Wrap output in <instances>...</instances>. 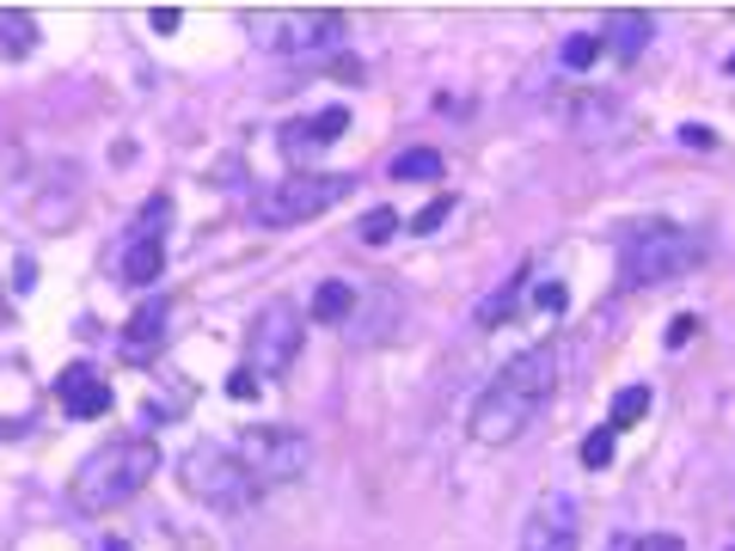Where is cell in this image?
<instances>
[{
	"instance_id": "obj_1",
	"label": "cell",
	"mask_w": 735,
	"mask_h": 551,
	"mask_svg": "<svg viewBox=\"0 0 735 551\" xmlns=\"http://www.w3.org/2000/svg\"><path fill=\"white\" fill-rule=\"evenodd\" d=\"M551 386H558V350H551V343H534V350H521L515 362H503V374L473 405V441L509 447L515 435H527V423L539 417Z\"/></svg>"
},
{
	"instance_id": "obj_2",
	"label": "cell",
	"mask_w": 735,
	"mask_h": 551,
	"mask_svg": "<svg viewBox=\"0 0 735 551\" xmlns=\"http://www.w3.org/2000/svg\"><path fill=\"white\" fill-rule=\"evenodd\" d=\"M159 472V447L154 435H117L99 454L80 459L74 472V509L80 514H111L123 502H135L147 490V478Z\"/></svg>"
},
{
	"instance_id": "obj_3",
	"label": "cell",
	"mask_w": 735,
	"mask_h": 551,
	"mask_svg": "<svg viewBox=\"0 0 735 551\" xmlns=\"http://www.w3.org/2000/svg\"><path fill=\"white\" fill-rule=\"evenodd\" d=\"M705 233L681 221H643L638 233L619 239V282L625 289H669L681 276H693L705 263Z\"/></svg>"
},
{
	"instance_id": "obj_4",
	"label": "cell",
	"mask_w": 735,
	"mask_h": 551,
	"mask_svg": "<svg viewBox=\"0 0 735 551\" xmlns=\"http://www.w3.org/2000/svg\"><path fill=\"white\" fill-rule=\"evenodd\" d=\"M178 472H184V490L197 502H209L215 514H246V509H258V497H263L258 472L221 441H197L178 459Z\"/></svg>"
},
{
	"instance_id": "obj_5",
	"label": "cell",
	"mask_w": 735,
	"mask_h": 551,
	"mask_svg": "<svg viewBox=\"0 0 735 551\" xmlns=\"http://www.w3.org/2000/svg\"><path fill=\"white\" fill-rule=\"evenodd\" d=\"M350 190H355L350 171H294V178H282L276 190L258 197V227H301L313 215L338 209Z\"/></svg>"
},
{
	"instance_id": "obj_6",
	"label": "cell",
	"mask_w": 735,
	"mask_h": 551,
	"mask_svg": "<svg viewBox=\"0 0 735 551\" xmlns=\"http://www.w3.org/2000/svg\"><path fill=\"white\" fill-rule=\"evenodd\" d=\"M301 343H307V313L276 294V301H263L258 319L246 325V367L251 374H289Z\"/></svg>"
},
{
	"instance_id": "obj_7",
	"label": "cell",
	"mask_w": 735,
	"mask_h": 551,
	"mask_svg": "<svg viewBox=\"0 0 735 551\" xmlns=\"http://www.w3.org/2000/svg\"><path fill=\"white\" fill-rule=\"evenodd\" d=\"M251 31H258V43L263 50H276V55H319V50H338L343 43V31H350V19L343 13H331V7H301V13H251Z\"/></svg>"
},
{
	"instance_id": "obj_8",
	"label": "cell",
	"mask_w": 735,
	"mask_h": 551,
	"mask_svg": "<svg viewBox=\"0 0 735 551\" xmlns=\"http://www.w3.org/2000/svg\"><path fill=\"white\" fill-rule=\"evenodd\" d=\"M239 459H246L251 472H258V485H289V478H301L307 466H313V441H307L301 429H246L234 447Z\"/></svg>"
},
{
	"instance_id": "obj_9",
	"label": "cell",
	"mask_w": 735,
	"mask_h": 551,
	"mask_svg": "<svg viewBox=\"0 0 735 551\" xmlns=\"http://www.w3.org/2000/svg\"><path fill=\"white\" fill-rule=\"evenodd\" d=\"M577 545H582V502L570 490H546L527 509L521 551H577Z\"/></svg>"
},
{
	"instance_id": "obj_10",
	"label": "cell",
	"mask_w": 735,
	"mask_h": 551,
	"mask_svg": "<svg viewBox=\"0 0 735 551\" xmlns=\"http://www.w3.org/2000/svg\"><path fill=\"white\" fill-rule=\"evenodd\" d=\"M55 398H62V410L74 423H99L111 410V386H105V374L99 367H86V362H68L62 374H55Z\"/></svg>"
},
{
	"instance_id": "obj_11",
	"label": "cell",
	"mask_w": 735,
	"mask_h": 551,
	"mask_svg": "<svg viewBox=\"0 0 735 551\" xmlns=\"http://www.w3.org/2000/svg\"><path fill=\"white\" fill-rule=\"evenodd\" d=\"M166 319H172V301H166V294H154L147 306H135L130 331H123V355H130V362H147V355L166 343Z\"/></svg>"
},
{
	"instance_id": "obj_12",
	"label": "cell",
	"mask_w": 735,
	"mask_h": 551,
	"mask_svg": "<svg viewBox=\"0 0 735 551\" xmlns=\"http://www.w3.org/2000/svg\"><path fill=\"white\" fill-rule=\"evenodd\" d=\"M343 129H350V111H319L313 123H289L282 147H289V154H301V147H325V142H338Z\"/></svg>"
},
{
	"instance_id": "obj_13",
	"label": "cell",
	"mask_w": 735,
	"mask_h": 551,
	"mask_svg": "<svg viewBox=\"0 0 735 551\" xmlns=\"http://www.w3.org/2000/svg\"><path fill=\"white\" fill-rule=\"evenodd\" d=\"M159 270H166V246H159V239H130V258H123V282L147 289V282H154Z\"/></svg>"
},
{
	"instance_id": "obj_14",
	"label": "cell",
	"mask_w": 735,
	"mask_h": 551,
	"mask_svg": "<svg viewBox=\"0 0 735 551\" xmlns=\"http://www.w3.org/2000/svg\"><path fill=\"white\" fill-rule=\"evenodd\" d=\"M650 31H656V25H650V13H613V38H607V43H613L619 62H638V50L650 43Z\"/></svg>"
},
{
	"instance_id": "obj_15",
	"label": "cell",
	"mask_w": 735,
	"mask_h": 551,
	"mask_svg": "<svg viewBox=\"0 0 735 551\" xmlns=\"http://www.w3.org/2000/svg\"><path fill=\"white\" fill-rule=\"evenodd\" d=\"M393 178L398 184H435V178H447V159L435 154V147H411V154L393 159Z\"/></svg>"
},
{
	"instance_id": "obj_16",
	"label": "cell",
	"mask_w": 735,
	"mask_h": 551,
	"mask_svg": "<svg viewBox=\"0 0 735 551\" xmlns=\"http://www.w3.org/2000/svg\"><path fill=\"white\" fill-rule=\"evenodd\" d=\"M350 313H355V289H350V282H319V289H313V319H319V325H343Z\"/></svg>"
},
{
	"instance_id": "obj_17",
	"label": "cell",
	"mask_w": 735,
	"mask_h": 551,
	"mask_svg": "<svg viewBox=\"0 0 735 551\" xmlns=\"http://www.w3.org/2000/svg\"><path fill=\"white\" fill-rule=\"evenodd\" d=\"M643 410H650V386H619V393H613V410H607V429H613V435L638 429Z\"/></svg>"
},
{
	"instance_id": "obj_18",
	"label": "cell",
	"mask_w": 735,
	"mask_h": 551,
	"mask_svg": "<svg viewBox=\"0 0 735 551\" xmlns=\"http://www.w3.org/2000/svg\"><path fill=\"white\" fill-rule=\"evenodd\" d=\"M0 50H7V55H31V50H38V25H31V13H19V7L0 13Z\"/></svg>"
},
{
	"instance_id": "obj_19",
	"label": "cell",
	"mask_w": 735,
	"mask_h": 551,
	"mask_svg": "<svg viewBox=\"0 0 735 551\" xmlns=\"http://www.w3.org/2000/svg\"><path fill=\"white\" fill-rule=\"evenodd\" d=\"M521 276H527V270H515V276H509V282H503V289H497V294H490V301H485V306H478V325H503V319H509V313H515V301H521Z\"/></svg>"
},
{
	"instance_id": "obj_20",
	"label": "cell",
	"mask_w": 735,
	"mask_h": 551,
	"mask_svg": "<svg viewBox=\"0 0 735 551\" xmlns=\"http://www.w3.org/2000/svg\"><path fill=\"white\" fill-rule=\"evenodd\" d=\"M601 50H607V38L577 31V38H565V50H558V55H565V67H577V74H582V67H594V55H601Z\"/></svg>"
},
{
	"instance_id": "obj_21",
	"label": "cell",
	"mask_w": 735,
	"mask_h": 551,
	"mask_svg": "<svg viewBox=\"0 0 735 551\" xmlns=\"http://www.w3.org/2000/svg\"><path fill=\"white\" fill-rule=\"evenodd\" d=\"M393 233H398V215L393 209H368L362 227H355V239H362V246H386Z\"/></svg>"
},
{
	"instance_id": "obj_22",
	"label": "cell",
	"mask_w": 735,
	"mask_h": 551,
	"mask_svg": "<svg viewBox=\"0 0 735 551\" xmlns=\"http://www.w3.org/2000/svg\"><path fill=\"white\" fill-rule=\"evenodd\" d=\"M613 441H619V435L607 429V423H601V429H594V435H582V466H589V472H601V466H613Z\"/></svg>"
},
{
	"instance_id": "obj_23",
	"label": "cell",
	"mask_w": 735,
	"mask_h": 551,
	"mask_svg": "<svg viewBox=\"0 0 735 551\" xmlns=\"http://www.w3.org/2000/svg\"><path fill=\"white\" fill-rule=\"evenodd\" d=\"M613 551H686V545H681L674 533H638V539L619 533V539H613Z\"/></svg>"
},
{
	"instance_id": "obj_24",
	"label": "cell",
	"mask_w": 735,
	"mask_h": 551,
	"mask_svg": "<svg viewBox=\"0 0 735 551\" xmlns=\"http://www.w3.org/2000/svg\"><path fill=\"white\" fill-rule=\"evenodd\" d=\"M447 209H454V197H442V202H429V209L417 215V233H435V227L447 221Z\"/></svg>"
},
{
	"instance_id": "obj_25",
	"label": "cell",
	"mask_w": 735,
	"mask_h": 551,
	"mask_svg": "<svg viewBox=\"0 0 735 551\" xmlns=\"http://www.w3.org/2000/svg\"><path fill=\"white\" fill-rule=\"evenodd\" d=\"M693 337H698V319H693V313H681V319L669 325V350H681V343H693Z\"/></svg>"
},
{
	"instance_id": "obj_26",
	"label": "cell",
	"mask_w": 735,
	"mask_h": 551,
	"mask_svg": "<svg viewBox=\"0 0 735 551\" xmlns=\"http://www.w3.org/2000/svg\"><path fill=\"white\" fill-rule=\"evenodd\" d=\"M227 393H234V398H258V374H251V367H239L234 381H227Z\"/></svg>"
},
{
	"instance_id": "obj_27",
	"label": "cell",
	"mask_w": 735,
	"mask_h": 551,
	"mask_svg": "<svg viewBox=\"0 0 735 551\" xmlns=\"http://www.w3.org/2000/svg\"><path fill=\"white\" fill-rule=\"evenodd\" d=\"M154 31H178V7H154Z\"/></svg>"
},
{
	"instance_id": "obj_28",
	"label": "cell",
	"mask_w": 735,
	"mask_h": 551,
	"mask_svg": "<svg viewBox=\"0 0 735 551\" xmlns=\"http://www.w3.org/2000/svg\"><path fill=\"white\" fill-rule=\"evenodd\" d=\"M681 142H693V147H711V129H705V123H686V129H681Z\"/></svg>"
},
{
	"instance_id": "obj_29",
	"label": "cell",
	"mask_w": 735,
	"mask_h": 551,
	"mask_svg": "<svg viewBox=\"0 0 735 551\" xmlns=\"http://www.w3.org/2000/svg\"><path fill=\"white\" fill-rule=\"evenodd\" d=\"M729 74H735V55H729Z\"/></svg>"
}]
</instances>
